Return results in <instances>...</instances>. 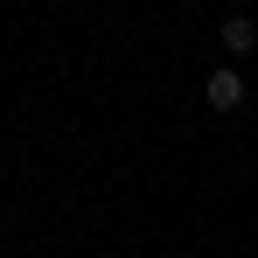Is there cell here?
I'll list each match as a JSON object with an SVG mask.
<instances>
[{
	"label": "cell",
	"mask_w": 258,
	"mask_h": 258,
	"mask_svg": "<svg viewBox=\"0 0 258 258\" xmlns=\"http://www.w3.org/2000/svg\"><path fill=\"white\" fill-rule=\"evenodd\" d=\"M203 98H210L216 112H237V105H244V77H237V70H210V77H203Z\"/></svg>",
	"instance_id": "obj_1"
},
{
	"label": "cell",
	"mask_w": 258,
	"mask_h": 258,
	"mask_svg": "<svg viewBox=\"0 0 258 258\" xmlns=\"http://www.w3.org/2000/svg\"><path fill=\"white\" fill-rule=\"evenodd\" d=\"M216 28H223V49H230V56H251V49H258V21H251V14H223Z\"/></svg>",
	"instance_id": "obj_2"
}]
</instances>
